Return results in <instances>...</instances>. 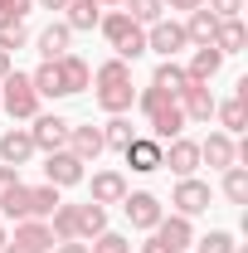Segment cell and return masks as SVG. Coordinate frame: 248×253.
I'll return each instance as SVG.
<instances>
[{"label":"cell","instance_id":"6da1fadb","mask_svg":"<svg viewBox=\"0 0 248 253\" xmlns=\"http://www.w3.org/2000/svg\"><path fill=\"white\" fill-rule=\"evenodd\" d=\"M59 205H63V200H59V190L44 180V185H20L15 195H10V200H5V205H0V214H10L15 224H20V219H49Z\"/></svg>","mask_w":248,"mask_h":253},{"label":"cell","instance_id":"7a4b0ae2","mask_svg":"<svg viewBox=\"0 0 248 253\" xmlns=\"http://www.w3.org/2000/svg\"><path fill=\"white\" fill-rule=\"evenodd\" d=\"M141 112H146V122H151L156 141H175V136H180V126H185L180 102H175L170 93H161V88H146V93H141Z\"/></svg>","mask_w":248,"mask_h":253},{"label":"cell","instance_id":"3957f363","mask_svg":"<svg viewBox=\"0 0 248 253\" xmlns=\"http://www.w3.org/2000/svg\"><path fill=\"white\" fill-rule=\"evenodd\" d=\"M102 34H107V44L117 49V59H136V54H146V30L126 15V10H112V15H102L97 20Z\"/></svg>","mask_w":248,"mask_h":253},{"label":"cell","instance_id":"277c9868","mask_svg":"<svg viewBox=\"0 0 248 253\" xmlns=\"http://www.w3.org/2000/svg\"><path fill=\"white\" fill-rule=\"evenodd\" d=\"M0 107L10 117H34L39 112V93H34L30 73H5L0 78Z\"/></svg>","mask_w":248,"mask_h":253},{"label":"cell","instance_id":"5b68a950","mask_svg":"<svg viewBox=\"0 0 248 253\" xmlns=\"http://www.w3.org/2000/svg\"><path fill=\"white\" fill-rule=\"evenodd\" d=\"M122 210H126V219H131V229H156V224L165 219L161 214V200H156L151 190H126V200H122Z\"/></svg>","mask_w":248,"mask_h":253},{"label":"cell","instance_id":"8992f818","mask_svg":"<svg viewBox=\"0 0 248 253\" xmlns=\"http://www.w3.org/2000/svg\"><path fill=\"white\" fill-rule=\"evenodd\" d=\"M175 102H180L185 122H209V117H214V107H219V102H214V93H209V83H185Z\"/></svg>","mask_w":248,"mask_h":253},{"label":"cell","instance_id":"52a82bcc","mask_svg":"<svg viewBox=\"0 0 248 253\" xmlns=\"http://www.w3.org/2000/svg\"><path fill=\"white\" fill-rule=\"evenodd\" d=\"M30 141H34V151H63L68 146V122L54 117V112H44V117H34Z\"/></svg>","mask_w":248,"mask_h":253},{"label":"cell","instance_id":"ba28073f","mask_svg":"<svg viewBox=\"0 0 248 253\" xmlns=\"http://www.w3.org/2000/svg\"><path fill=\"white\" fill-rule=\"evenodd\" d=\"M185 44H190V39H185V25H175V20H156L151 34H146V49H156L161 59H175Z\"/></svg>","mask_w":248,"mask_h":253},{"label":"cell","instance_id":"9c48e42d","mask_svg":"<svg viewBox=\"0 0 248 253\" xmlns=\"http://www.w3.org/2000/svg\"><path fill=\"white\" fill-rule=\"evenodd\" d=\"M44 175H49V185H54V190L78 185V180H83V161L73 156V151H49V161H44Z\"/></svg>","mask_w":248,"mask_h":253},{"label":"cell","instance_id":"30bf717a","mask_svg":"<svg viewBox=\"0 0 248 253\" xmlns=\"http://www.w3.org/2000/svg\"><path fill=\"white\" fill-rule=\"evenodd\" d=\"M122 156L131 170H141V175H151V170H161V141L156 136H131L122 146Z\"/></svg>","mask_w":248,"mask_h":253},{"label":"cell","instance_id":"8fae6325","mask_svg":"<svg viewBox=\"0 0 248 253\" xmlns=\"http://www.w3.org/2000/svg\"><path fill=\"white\" fill-rule=\"evenodd\" d=\"M170 205H175L185 219H190V214H205V210H209V185L195 180V175H185V180L175 185V195H170Z\"/></svg>","mask_w":248,"mask_h":253},{"label":"cell","instance_id":"7c38bea8","mask_svg":"<svg viewBox=\"0 0 248 253\" xmlns=\"http://www.w3.org/2000/svg\"><path fill=\"white\" fill-rule=\"evenodd\" d=\"M161 166H170L180 180H185V175H195V166H200V141L175 136V141H170V151H161Z\"/></svg>","mask_w":248,"mask_h":253},{"label":"cell","instance_id":"4fadbf2b","mask_svg":"<svg viewBox=\"0 0 248 253\" xmlns=\"http://www.w3.org/2000/svg\"><path fill=\"white\" fill-rule=\"evenodd\" d=\"M68 151L83 161V166L97 161L102 151H107V146H102V126H68Z\"/></svg>","mask_w":248,"mask_h":253},{"label":"cell","instance_id":"5bb4252c","mask_svg":"<svg viewBox=\"0 0 248 253\" xmlns=\"http://www.w3.org/2000/svg\"><path fill=\"white\" fill-rule=\"evenodd\" d=\"M151 234H156V239H161L170 253H185L190 244H195V234H190V219H185V214H170V219H161Z\"/></svg>","mask_w":248,"mask_h":253},{"label":"cell","instance_id":"9a60e30c","mask_svg":"<svg viewBox=\"0 0 248 253\" xmlns=\"http://www.w3.org/2000/svg\"><path fill=\"white\" fill-rule=\"evenodd\" d=\"M59 63V83H63V97L68 93H83L88 88V78H93V68L78 59V54H63V59H54Z\"/></svg>","mask_w":248,"mask_h":253},{"label":"cell","instance_id":"2e32d148","mask_svg":"<svg viewBox=\"0 0 248 253\" xmlns=\"http://www.w3.org/2000/svg\"><path fill=\"white\" fill-rule=\"evenodd\" d=\"M219 63H224V54H219L214 44H200V49L190 54V68H185V78H190V83H209V78L219 73Z\"/></svg>","mask_w":248,"mask_h":253},{"label":"cell","instance_id":"e0dca14e","mask_svg":"<svg viewBox=\"0 0 248 253\" xmlns=\"http://www.w3.org/2000/svg\"><path fill=\"white\" fill-rule=\"evenodd\" d=\"M10 244H20V249H30V253H44L49 244H54V234H49V224H44V219H20Z\"/></svg>","mask_w":248,"mask_h":253},{"label":"cell","instance_id":"ac0fdd59","mask_svg":"<svg viewBox=\"0 0 248 253\" xmlns=\"http://www.w3.org/2000/svg\"><path fill=\"white\" fill-rule=\"evenodd\" d=\"M122 200H126L122 170H97L93 175V205H122Z\"/></svg>","mask_w":248,"mask_h":253},{"label":"cell","instance_id":"d6986e66","mask_svg":"<svg viewBox=\"0 0 248 253\" xmlns=\"http://www.w3.org/2000/svg\"><path fill=\"white\" fill-rule=\"evenodd\" d=\"M30 156H34L30 131H20V126H15V131H5V136H0V161H5V166H25Z\"/></svg>","mask_w":248,"mask_h":253},{"label":"cell","instance_id":"ffe728a7","mask_svg":"<svg viewBox=\"0 0 248 253\" xmlns=\"http://www.w3.org/2000/svg\"><path fill=\"white\" fill-rule=\"evenodd\" d=\"M234 156H239V146H234L224 131H214L209 141H200V161H209V166H219V170H229V166H234Z\"/></svg>","mask_w":248,"mask_h":253},{"label":"cell","instance_id":"44dd1931","mask_svg":"<svg viewBox=\"0 0 248 253\" xmlns=\"http://www.w3.org/2000/svg\"><path fill=\"white\" fill-rule=\"evenodd\" d=\"M97 102H102V112L122 117L131 107V83H97Z\"/></svg>","mask_w":248,"mask_h":253},{"label":"cell","instance_id":"7402d4cb","mask_svg":"<svg viewBox=\"0 0 248 253\" xmlns=\"http://www.w3.org/2000/svg\"><path fill=\"white\" fill-rule=\"evenodd\" d=\"M214 30H219V20L200 5V10H190V25H185V39L190 44H214Z\"/></svg>","mask_w":248,"mask_h":253},{"label":"cell","instance_id":"603a6c76","mask_svg":"<svg viewBox=\"0 0 248 253\" xmlns=\"http://www.w3.org/2000/svg\"><path fill=\"white\" fill-rule=\"evenodd\" d=\"M68 25H49V30L39 34V54H44V63H54V59H63L68 54Z\"/></svg>","mask_w":248,"mask_h":253},{"label":"cell","instance_id":"cb8c5ba5","mask_svg":"<svg viewBox=\"0 0 248 253\" xmlns=\"http://www.w3.org/2000/svg\"><path fill=\"white\" fill-rule=\"evenodd\" d=\"M63 10H68V30H93L102 20V5L97 0H68Z\"/></svg>","mask_w":248,"mask_h":253},{"label":"cell","instance_id":"d4e9b609","mask_svg":"<svg viewBox=\"0 0 248 253\" xmlns=\"http://www.w3.org/2000/svg\"><path fill=\"white\" fill-rule=\"evenodd\" d=\"M190 78H185V68L175 59H165L161 68H156V78H151V88H161V93H170V97H180V88H185Z\"/></svg>","mask_w":248,"mask_h":253},{"label":"cell","instance_id":"484cf974","mask_svg":"<svg viewBox=\"0 0 248 253\" xmlns=\"http://www.w3.org/2000/svg\"><path fill=\"white\" fill-rule=\"evenodd\" d=\"M102 229H107V210L93 205V200H88V205H78V239H97Z\"/></svg>","mask_w":248,"mask_h":253},{"label":"cell","instance_id":"4316f807","mask_svg":"<svg viewBox=\"0 0 248 253\" xmlns=\"http://www.w3.org/2000/svg\"><path fill=\"white\" fill-rule=\"evenodd\" d=\"M49 234L59 239V244H68V239H78V205H59L54 214H49Z\"/></svg>","mask_w":248,"mask_h":253},{"label":"cell","instance_id":"83f0119b","mask_svg":"<svg viewBox=\"0 0 248 253\" xmlns=\"http://www.w3.org/2000/svg\"><path fill=\"white\" fill-rule=\"evenodd\" d=\"M30 83H34V93L39 97H63V83H59V63H39L30 73Z\"/></svg>","mask_w":248,"mask_h":253},{"label":"cell","instance_id":"f1b7e54d","mask_svg":"<svg viewBox=\"0 0 248 253\" xmlns=\"http://www.w3.org/2000/svg\"><path fill=\"white\" fill-rule=\"evenodd\" d=\"M214 49H219V54H239V49H244V25H239V20H219Z\"/></svg>","mask_w":248,"mask_h":253},{"label":"cell","instance_id":"f546056e","mask_svg":"<svg viewBox=\"0 0 248 253\" xmlns=\"http://www.w3.org/2000/svg\"><path fill=\"white\" fill-rule=\"evenodd\" d=\"M224 195H229L234 205H248V170L244 166H229V170H224Z\"/></svg>","mask_w":248,"mask_h":253},{"label":"cell","instance_id":"4dcf8cb0","mask_svg":"<svg viewBox=\"0 0 248 253\" xmlns=\"http://www.w3.org/2000/svg\"><path fill=\"white\" fill-rule=\"evenodd\" d=\"M25 39H30V30H25V20H0V49H5V54L25 49Z\"/></svg>","mask_w":248,"mask_h":253},{"label":"cell","instance_id":"1f68e13d","mask_svg":"<svg viewBox=\"0 0 248 253\" xmlns=\"http://www.w3.org/2000/svg\"><path fill=\"white\" fill-rule=\"evenodd\" d=\"M122 5H126V15H131L136 25H156V20H161V10H165L161 0H122Z\"/></svg>","mask_w":248,"mask_h":253},{"label":"cell","instance_id":"d6a6232c","mask_svg":"<svg viewBox=\"0 0 248 253\" xmlns=\"http://www.w3.org/2000/svg\"><path fill=\"white\" fill-rule=\"evenodd\" d=\"M126 141H131V122H126V117H112V122L102 126V146H117V151H122Z\"/></svg>","mask_w":248,"mask_h":253},{"label":"cell","instance_id":"836d02e7","mask_svg":"<svg viewBox=\"0 0 248 253\" xmlns=\"http://www.w3.org/2000/svg\"><path fill=\"white\" fill-rule=\"evenodd\" d=\"M97 83H131V68H126V59H107L102 68H97Z\"/></svg>","mask_w":248,"mask_h":253},{"label":"cell","instance_id":"e575fe53","mask_svg":"<svg viewBox=\"0 0 248 253\" xmlns=\"http://www.w3.org/2000/svg\"><path fill=\"white\" fill-rule=\"evenodd\" d=\"M219 117H224V126H229V131H244V97H229V102H224V107H214Z\"/></svg>","mask_w":248,"mask_h":253},{"label":"cell","instance_id":"d590c367","mask_svg":"<svg viewBox=\"0 0 248 253\" xmlns=\"http://www.w3.org/2000/svg\"><path fill=\"white\" fill-rule=\"evenodd\" d=\"M200 253H239V249H234V239H229L224 229H214V234L200 239Z\"/></svg>","mask_w":248,"mask_h":253},{"label":"cell","instance_id":"8d00e7d4","mask_svg":"<svg viewBox=\"0 0 248 253\" xmlns=\"http://www.w3.org/2000/svg\"><path fill=\"white\" fill-rule=\"evenodd\" d=\"M88 253H131V244H126L122 234H107V229H102V234H97V244Z\"/></svg>","mask_w":248,"mask_h":253},{"label":"cell","instance_id":"74e56055","mask_svg":"<svg viewBox=\"0 0 248 253\" xmlns=\"http://www.w3.org/2000/svg\"><path fill=\"white\" fill-rule=\"evenodd\" d=\"M205 10H209L214 20H239V10H244V0H209Z\"/></svg>","mask_w":248,"mask_h":253},{"label":"cell","instance_id":"f35d334b","mask_svg":"<svg viewBox=\"0 0 248 253\" xmlns=\"http://www.w3.org/2000/svg\"><path fill=\"white\" fill-rule=\"evenodd\" d=\"M20 190V166H0V205Z\"/></svg>","mask_w":248,"mask_h":253},{"label":"cell","instance_id":"ab89813d","mask_svg":"<svg viewBox=\"0 0 248 253\" xmlns=\"http://www.w3.org/2000/svg\"><path fill=\"white\" fill-rule=\"evenodd\" d=\"M34 0H0V20H25Z\"/></svg>","mask_w":248,"mask_h":253},{"label":"cell","instance_id":"60d3db41","mask_svg":"<svg viewBox=\"0 0 248 253\" xmlns=\"http://www.w3.org/2000/svg\"><path fill=\"white\" fill-rule=\"evenodd\" d=\"M54 253H88V244H78V239H68V244H59Z\"/></svg>","mask_w":248,"mask_h":253},{"label":"cell","instance_id":"b9f144b4","mask_svg":"<svg viewBox=\"0 0 248 253\" xmlns=\"http://www.w3.org/2000/svg\"><path fill=\"white\" fill-rule=\"evenodd\" d=\"M141 253H170V249H165V244H161V239L151 234V239H146V249H141Z\"/></svg>","mask_w":248,"mask_h":253},{"label":"cell","instance_id":"7bdbcfd3","mask_svg":"<svg viewBox=\"0 0 248 253\" xmlns=\"http://www.w3.org/2000/svg\"><path fill=\"white\" fill-rule=\"evenodd\" d=\"M205 0H170V10H200Z\"/></svg>","mask_w":248,"mask_h":253},{"label":"cell","instance_id":"ee69618b","mask_svg":"<svg viewBox=\"0 0 248 253\" xmlns=\"http://www.w3.org/2000/svg\"><path fill=\"white\" fill-rule=\"evenodd\" d=\"M5 73H10V54L0 49V78H5Z\"/></svg>","mask_w":248,"mask_h":253},{"label":"cell","instance_id":"f6af8a7d","mask_svg":"<svg viewBox=\"0 0 248 253\" xmlns=\"http://www.w3.org/2000/svg\"><path fill=\"white\" fill-rule=\"evenodd\" d=\"M39 5H44V10H63L68 0H39Z\"/></svg>","mask_w":248,"mask_h":253},{"label":"cell","instance_id":"bcb514c9","mask_svg":"<svg viewBox=\"0 0 248 253\" xmlns=\"http://www.w3.org/2000/svg\"><path fill=\"white\" fill-rule=\"evenodd\" d=\"M0 253H30V249H20V244H5V249H0Z\"/></svg>","mask_w":248,"mask_h":253},{"label":"cell","instance_id":"7dc6e473","mask_svg":"<svg viewBox=\"0 0 248 253\" xmlns=\"http://www.w3.org/2000/svg\"><path fill=\"white\" fill-rule=\"evenodd\" d=\"M5 244H10V239H5V229H0V249H5Z\"/></svg>","mask_w":248,"mask_h":253},{"label":"cell","instance_id":"c3c4849f","mask_svg":"<svg viewBox=\"0 0 248 253\" xmlns=\"http://www.w3.org/2000/svg\"><path fill=\"white\" fill-rule=\"evenodd\" d=\"M97 5H102V0H97ZM112 5H122V0H112Z\"/></svg>","mask_w":248,"mask_h":253}]
</instances>
